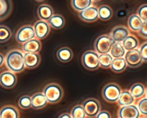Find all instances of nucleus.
Returning a JSON list of instances; mask_svg holds the SVG:
<instances>
[{
  "instance_id": "41",
  "label": "nucleus",
  "mask_w": 147,
  "mask_h": 118,
  "mask_svg": "<svg viewBox=\"0 0 147 118\" xmlns=\"http://www.w3.org/2000/svg\"><path fill=\"white\" fill-rule=\"evenodd\" d=\"M140 118H147V117L146 116H142L140 117Z\"/></svg>"
},
{
  "instance_id": "6",
  "label": "nucleus",
  "mask_w": 147,
  "mask_h": 118,
  "mask_svg": "<svg viewBox=\"0 0 147 118\" xmlns=\"http://www.w3.org/2000/svg\"><path fill=\"white\" fill-rule=\"evenodd\" d=\"M86 117L88 118L95 117L101 111V104L98 100L95 98H88L82 104Z\"/></svg>"
},
{
  "instance_id": "1",
  "label": "nucleus",
  "mask_w": 147,
  "mask_h": 118,
  "mask_svg": "<svg viewBox=\"0 0 147 118\" xmlns=\"http://www.w3.org/2000/svg\"><path fill=\"white\" fill-rule=\"evenodd\" d=\"M24 52L18 49L10 50L5 57V62L8 70L14 73L22 72L25 68Z\"/></svg>"
},
{
  "instance_id": "7",
  "label": "nucleus",
  "mask_w": 147,
  "mask_h": 118,
  "mask_svg": "<svg viewBox=\"0 0 147 118\" xmlns=\"http://www.w3.org/2000/svg\"><path fill=\"white\" fill-rule=\"evenodd\" d=\"M33 38H35L34 29L32 25L29 24L20 28L16 34V40L20 44H24Z\"/></svg>"
},
{
  "instance_id": "24",
  "label": "nucleus",
  "mask_w": 147,
  "mask_h": 118,
  "mask_svg": "<svg viewBox=\"0 0 147 118\" xmlns=\"http://www.w3.org/2000/svg\"><path fill=\"white\" fill-rule=\"evenodd\" d=\"M135 102L134 98L130 93L129 91L127 89H125L122 91L117 101L118 105L120 106H127L134 104Z\"/></svg>"
},
{
  "instance_id": "13",
  "label": "nucleus",
  "mask_w": 147,
  "mask_h": 118,
  "mask_svg": "<svg viewBox=\"0 0 147 118\" xmlns=\"http://www.w3.org/2000/svg\"><path fill=\"white\" fill-rule=\"evenodd\" d=\"M78 17L82 21L86 22H93L98 18V7L95 6H91L86 9L79 12Z\"/></svg>"
},
{
  "instance_id": "4",
  "label": "nucleus",
  "mask_w": 147,
  "mask_h": 118,
  "mask_svg": "<svg viewBox=\"0 0 147 118\" xmlns=\"http://www.w3.org/2000/svg\"><path fill=\"white\" fill-rule=\"evenodd\" d=\"M83 66L88 70L94 71L99 67V54L95 51L87 50L82 56Z\"/></svg>"
},
{
  "instance_id": "15",
  "label": "nucleus",
  "mask_w": 147,
  "mask_h": 118,
  "mask_svg": "<svg viewBox=\"0 0 147 118\" xmlns=\"http://www.w3.org/2000/svg\"><path fill=\"white\" fill-rule=\"evenodd\" d=\"M42 48V44L40 40L33 38L22 45V51L25 53H38Z\"/></svg>"
},
{
  "instance_id": "8",
  "label": "nucleus",
  "mask_w": 147,
  "mask_h": 118,
  "mask_svg": "<svg viewBox=\"0 0 147 118\" xmlns=\"http://www.w3.org/2000/svg\"><path fill=\"white\" fill-rule=\"evenodd\" d=\"M124 59L127 66L131 68L138 67L144 63L138 48L126 52Z\"/></svg>"
},
{
  "instance_id": "32",
  "label": "nucleus",
  "mask_w": 147,
  "mask_h": 118,
  "mask_svg": "<svg viewBox=\"0 0 147 118\" xmlns=\"http://www.w3.org/2000/svg\"><path fill=\"white\" fill-rule=\"evenodd\" d=\"M72 118H86V115L82 104H78L74 106L70 112Z\"/></svg>"
},
{
  "instance_id": "20",
  "label": "nucleus",
  "mask_w": 147,
  "mask_h": 118,
  "mask_svg": "<svg viewBox=\"0 0 147 118\" xmlns=\"http://www.w3.org/2000/svg\"><path fill=\"white\" fill-rule=\"evenodd\" d=\"M144 21L136 14H133L129 17L127 20V25L129 29L133 32H138L142 28Z\"/></svg>"
},
{
  "instance_id": "26",
  "label": "nucleus",
  "mask_w": 147,
  "mask_h": 118,
  "mask_svg": "<svg viewBox=\"0 0 147 118\" xmlns=\"http://www.w3.org/2000/svg\"><path fill=\"white\" fill-rule=\"evenodd\" d=\"M127 66L124 58H119L113 59L110 66V68L115 73H120L125 71Z\"/></svg>"
},
{
  "instance_id": "18",
  "label": "nucleus",
  "mask_w": 147,
  "mask_h": 118,
  "mask_svg": "<svg viewBox=\"0 0 147 118\" xmlns=\"http://www.w3.org/2000/svg\"><path fill=\"white\" fill-rule=\"evenodd\" d=\"M20 112L14 106L7 105L0 109L1 118H20Z\"/></svg>"
},
{
  "instance_id": "2",
  "label": "nucleus",
  "mask_w": 147,
  "mask_h": 118,
  "mask_svg": "<svg viewBox=\"0 0 147 118\" xmlns=\"http://www.w3.org/2000/svg\"><path fill=\"white\" fill-rule=\"evenodd\" d=\"M42 93L45 96L48 102L53 104L61 100L64 96V90L60 85L52 82L45 86Z\"/></svg>"
},
{
  "instance_id": "31",
  "label": "nucleus",
  "mask_w": 147,
  "mask_h": 118,
  "mask_svg": "<svg viewBox=\"0 0 147 118\" xmlns=\"http://www.w3.org/2000/svg\"><path fill=\"white\" fill-rule=\"evenodd\" d=\"M12 33L10 29L4 25H0V43L7 41L11 37Z\"/></svg>"
},
{
  "instance_id": "38",
  "label": "nucleus",
  "mask_w": 147,
  "mask_h": 118,
  "mask_svg": "<svg viewBox=\"0 0 147 118\" xmlns=\"http://www.w3.org/2000/svg\"><path fill=\"white\" fill-rule=\"evenodd\" d=\"M95 117V118H111V115L107 111H100Z\"/></svg>"
},
{
  "instance_id": "17",
  "label": "nucleus",
  "mask_w": 147,
  "mask_h": 118,
  "mask_svg": "<svg viewBox=\"0 0 147 118\" xmlns=\"http://www.w3.org/2000/svg\"><path fill=\"white\" fill-rule=\"evenodd\" d=\"M37 13L40 20L48 21L53 15L54 12L51 5L48 4H42L38 6Z\"/></svg>"
},
{
  "instance_id": "40",
  "label": "nucleus",
  "mask_w": 147,
  "mask_h": 118,
  "mask_svg": "<svg viewBox=\"0 0 147 118\" xmlns=\"http://www.w3.org/2000/svg\"><path fill=\"white\" fill-rule=\"evenodd\" d=\"M5 62V56L0 52V67Z\"/></svg>"
},
{
  "instance_id": "23",
  "label": "nucleus",
  "mask_w": 147,
  "mask_h": 118,
  "mask_svg": "<svg viewBox=\"0 0 147 118\" xmlns=\"http://www.w3.org/2000/svg\"><path fill=\"white\" fill-rule=\"evenodd\" d=\"M129 91L134 99H140L144 97L146 93V88L142 83L137 82L130 87Z\"/></svg>"
},
{
  "instance_id": "22",
  "label": "nucleus",
  "mask_w": 147,
  "mask_h": 118,
  "mask_svg": "<svg viewBox=\"0 0 147 118\" xmlns=\"http://www.w3.org/2000/svg\"><path fill=\"white\" fill-rule=\"evenodd\" d=\"M125 51H129L137 49L139 47V40L134 35H129L121 42Z\"/></svg>"
},
{
  "instance_id": "39",
  "label": "nucleus",
  "mask_w": 147,
  "mask_h": 118,
  "mask_svg": "<svg viewBox=\"0 0 147 118\" xmlns=\"http://www.w3.org/2000/svg\"><path fill=\"white\" fill-rule=\"evenodd\" d=\"M57 118H72L70 114L68 112H64L61 113Z\"/></svg>"
},
{
  "instance_id": "35",
  "label": "nucleus",
  "mask_w": 147,
  "mask_h": 118,
  "mask_svg": "<svg viewBox=\"0 0 147 118\" xmlns=\"http://www.w3.org/2000/svg\"><path fill=\"white\" fill-rule=\"evenodd\" d=\"M137 16L144 21L147 22V4L141 5L137 11Z\"/></svg>"
},
{
  "instance_id": "16",
  "label": "nucleus",
  "mask_w": 147,
  "mask_h": 118,
  "mask_svg": "<svg viewBox=\"0 0 147 118\" xmlns=\"http://www.w3.org/2000/svg\"><path fill=\"white\" fill-rule=\"evenodd\" d=\"M32 107L34 109L44 108L48 104V101L42 92H37L31 97Z\"/></svg>"
},
{
  "instance_id": "11",
  "label": "nucleus",
  "mask_w": 147,
  "mask_h": 118,
  "mask_svg": "<svg viewBox=\"0 0 147 118\" xmlns=\"http://www.w3.org/2000/svg\"><path fill=\"white\" fill-rule=\"evenodd\" d=\"M118 118H140V113L135 104L121 106L117 112Z\"/></svg>"
},
{
  "instance_id": "14",
  "label": "nucleus",
  "mask_w": 147,
  "mask_h": 118,
  "mask_svg": "<svg viewBox=\"0 0 147 118\" xmlns=\"http://www.w3.org/2000/svg\"><path fill=\"white\" fill-rule=\"evenodd\" d=\"M24 60L25 68L33 69L40 64L41 57L38 53H25Z\"/></svg>"
},
{
  "instance_id": "5",
  "label": "nucleus",
  "mask_w": 147,
  "mask_h": 118,
  "mask_svg": "<svg viewBox=\"0 0 147 118\" xmlns=\"http://www.w3.org/2000/svg\"><path fill=\"white\" fill-rule=\"evenodd\" d=\"M115 42L109 35L103 34L98 36L94 42V48L99 55L110 52L112 45Z\"/></svg>"
},
{
  "instance_id": "34",
  "label": "nucleus",
  "mask_w": 147,
  "mask_h": 118,
  "mask_svg": "<svg viewBox=\"0 0 147 118\" xmlns=\"http://www.w3.org/2000/svg\"><path fill=\"white\" fill-rule=\"evenodd\" d=\"M137 107L140 115H142V116H147V98L146 97H144L140 99L137 102Z\"/></svg>"
},
{
  "instance_id": "27",
  "label": "nucleus",
  "mask_w": 147,
  "mask_h": 118,
  "mask_svg": "<svg viewBox=\"0 0 147 118\" xmlns=\"http://www.w3.org/2000/svg\"><path fill=\"white\" fill-rule=\"evenodd\" d=\"M93 1L91 0H72L71 5L72 7L76 12H80L87 8L92 6Z\"/></svg>"
},
{
  "instance_id": "33",
  "label": "nucleus",
  "mask_w": 147,
  "mask_h": 118,
  "mask_svg": "<svg viewBox=\"0 0 147 118\" xmlns=\"http://www.w3.org/2000/svg\"><path fill=\"white\" fill-rule=\"evenodd\" d=\"M18 106L23 109H27L31 108V97L28 95H24L21 96L18 100Z\"/></svg>"
},
{
  "instance_id": "42",
  "label": "nucleus",
  "mask_w": 147,
  "mask_h": 118,
  "mask_svg": "<svg viewBox=\"0 0 147 118\" xmlns=\"http://www.w3.org/2000/svg\"><path fill=\"white\" fill-rule=\"evenodd\" d=\"M0 118H1V117H0Z\"/></svg>"
},
{
  "instance_id": "36",
  "label": "nucleus",
  "mask_w": 147,
  "mask_h": 118,
  "mask_svg": "<svg viewBox=\"0 0 147 118\" xmlns=\"http://www.w3.org/2000/svg\"><path fill=\"white\" fill-rule=\"evenodd\" d=\"M138 50L144 62H146L147 60V41L142 43L139 47Z\"/></svg>"
},
{
  "instance_id": "9",
  "label": "nucleus",
  "mask_w": 147,
  "mask_h": 118,
  "mask_svg": "<svg viewBox=\"0 0 147 118\" xmlns=\"http://www.w3.org/2000/svg\"><path fill=\"white\" fill-rule=\"evenodd\" d=\"M17 82V77L15 73L6 70L0 74V85L3 88L9 89L14 87Z\"/></svg>"
},
{
  "instance_id": "21",
  "label": "nucleus",
  "mask_w": 147,
  "mask_h": 118,
  "mask_svg": "<svg viewBox=\"0 0 147 118\" xmlns=\"http://www.w3.org/2000/svg\"><path fill=\"white\" fill-rule=\"evenodd\" d=\"M13 2L10 0H0V21L6 19L11 14Z\"/></svg>"
},
{
  "instance_id": "30",
  "label": "nucleus",
  "mask_w": 147,
  "mask_h": 118,
  "mask_svg": "<svg viewBox=\"0 0 147 118\" xmlns=\"http://www.w3.org/2000/svg\"><path fill=\"white\" fill-rule=\"evenodd\" d=\"M113 60V58L109 53L99 55V67L103 68H110Z\"/></svg>"
},
{
  "instance_id": "28",
  "label": "nucleus",
  "mask_w": 147,
  "mask_h": 118,
  "mask_svg": "<svg viewBox=\"0 0 147 118\" xmlns=\"http://www.w3.org/2000/svg\"><path fill=\"white\" fill-rule=\"evenodd\" d=\"M98 18L102 21H108L113 16V12L110 6L106 5L100 6L98 8Z\"/></svg>"
},
{
  "instance_id": "3",
  "label": "nucleus",
  "mask_w": 147,
  "mask_h": 118,
  "mask_svg": "<svg viewBox=\"0 0 147 118\" xmlns=\"http://www.w3.org/2000/svg\"><path fill=\"white\" fill-rule=\"evenodd\" d=\"M121 86L115 82L106 84L102 90V96L109 103L117 102L122 92Z\"/></svg>"
},
{
  "instance_id": "37",
  "label": "nucleus",
  "mask_w": 147,
  "mask_h": 118,
  "mask_svg": "<svg viewBox=\"0 0 147 118\" xmlns=\"http://www.w3.org/2000/svg\"><path fill=\"white\" fill-rule=\"evenodd\" d=\"M138 34L143 39H147V22H144L142 28L138 32Z\"/></svg>"
},
{
  "instance_id": "10",
  "label": "nucleus",
  "mask_w": 147,
  "mask_h": 118,
  "mask_svg": "<svg viewBox=\"0 0 147 118\" xmlns=\"http://www.w3.org/2000/svg\"><path fill=\"white\" fill-rule=\"evenodd\" d=\"M36 39H44L48 36L51 31V27L47 21L42 20L37 21L33 26Z\"/></svg>"
},
{
  "instance_id": "12",
  "label": "nucleus",
  "mask_w": 147,
  "mask_h": 118,
  "mask_svg": "<svg viewBox=\"0 0 147 118\" xmlns=\"http://www.w3.org/2000/svg\"><path fill=\"white\" fill-rule=\"evenodd\" d=\"M130 35V30L124 25H117L114 27L109 34V36L114 42L121 43Z\"/></svg>"
},
{
  "instance_id": "25",
  "label": "nucleus",
  "mask_w": 147,
  "mask_h": 118,
  "mask_svg": "<svg viewBox=\"0 0 147 118\" xmlns=\"http://www.w3.org/2000/svg\"><path fill=\"white\" fill-rule=\"evenodd\" d=\"M50 27L55 29H60L65 25V21L64 18L61 14H53L47 21Z\"/></svg>"
},
{
  "instance_id": "29",
  "label": "nucleus",
  "mask_w": 147,
  "mask_h": 118,
  "mask_svg": "<svg viewBox=\"0 0 147 118\" xmlns=\"http://www.w3.org/2000/svg\"><path fill=\"white\" fill-rule=\"evenodd\" d=\"M126 53L122 44L120 42H115L111 47L110 51V55L113 59L123 58Z\"/></svg>"
},
{
  "instance_id": "19",
  "label": "nucleus",
  "mask_w": 147,
  "mask_h": 118,
  "mask_svg": "<svg viewBox=\"0 0 147 118\" xmlns=\"http://www.w3.org/2000/svg\"><path fill=\"white\" fill-rule=\"evenodd\" d=\"M56 56L60 62L67 63L72 60L74 56V53L70 48L68 47H63L57 50Z\"/></svg>"
}]
</instances>
